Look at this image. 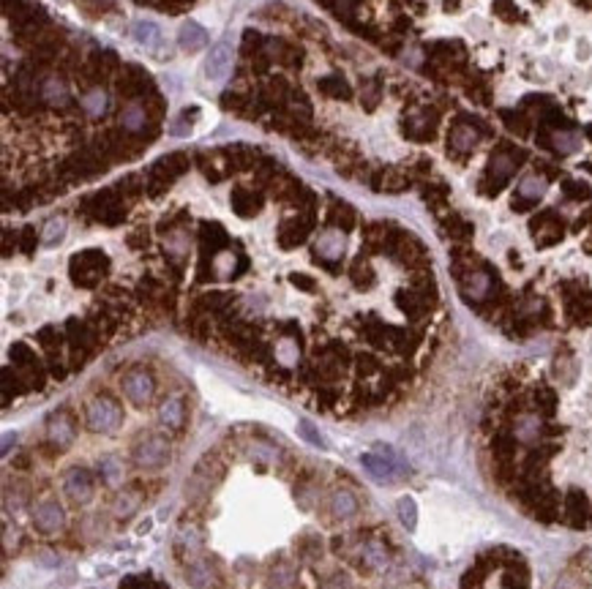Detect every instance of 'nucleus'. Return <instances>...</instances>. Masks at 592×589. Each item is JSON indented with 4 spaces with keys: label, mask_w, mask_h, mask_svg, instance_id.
Here are the masks:
<instances>
[{
    "label": "nucleus",
    "mask_w": 592,
    "mask_h": 589,
    "mask_svg": "<svg viewBox=\"0 0 592 589\" xmlns=\"http://www.w3.org/2000/svg\"><path fill=\"white\" fill-rule=\"evenodd\" d=\"M322 589H352V584H349V578L344 573H336V576L327 578V584Z\"/></svg>",
    "instance_id": "nucleus-32"
},
{
    "label": "nucleus",
    "mask_w": 592,
    "mask_h": 589,
    "mask_svg": "<svg viewBox=\"0 0 592 589\" xmlns=\"http://www.w3.org/2000/svg\"><path fill=\"white\" fill-rule=\"evenodd\" d=\"M131 461L140 469H159L169 461V439L156 431H145L131 445Z\"/></svg>",
    "instance_id": "nucleus-3"
},
{
    "label": "nucleus",
    "mask_w": 592,
    "mask_h": 589,
    "mask_svg": "<svg viewBox=\"0 0 592 589\" xmlns=\"http://www.w3.org/2000/svg\"><path fill=\"white\" fill-rule=\"evenodd\" d=\"M121 589H159V584H156V578L150 573H134V576L123 578Z\"/></svg>",
    "instance_id": "nucleus-30"
},
{
    "label": "nucleus",
    "mask_w": 592,
    "mask_h": 589,
    "mask_svg": "<svg viewBox=\"0 0 592 589\" xmlns=\"http://www.w3.org/2000/svg\"><path fill=\"white\" fill-rule=\"evenodd\" d=\"M358 565L371 573H382L390 565V549L377 538H366L358 546Z\"/></svg>",
    "instance_id": "nucleus-11"
},
{
    "label": "nucleus",
    "mask_w": 592,
    "mask_h": 589,
    "mask_svg": "<svg viewBox=\"0 0 592 589\" xmlns=\"http://www.w3.org/2000/svg\"><path fill=\"white\" fill-rule=\"evenodd\" d=\"M99 478H102L104 486L109 488H118L123 486V461L118 456H104L99 459Z\"/></svg>",
    "instance_id": "nucleus-19"
},
{
    "label": "nucleus",
    "mask_w": 592,
    "mask_h": 589,
    "mask_svg": "<svg viewBox=\"0 0 592 589\" xmlns=\"http://www.w3.org/2000/svg\"><path fill=\"white\" fill-rule=\"evenodd\" d=\"M229 68H232V47L229 41H219L205 61V74L210 82H224L229 77Z\"/></svg>",
    "instance_id": "nucleus-13"
},
{
    "label": "nucleus",
    "mask_w": 592,
    "mask_h": 589,
    "mask_svg": "<svg viewBox=\"0 0 592 589\" xmlns=\"http://www.w3.org/2000/svg\"><path fill=\"white\" fill-rule=\"evenodd\" d=\"M33 527L41 535H55L66 527V510L58 499H41L33 508Z\"/></svg>",
    "instance_id": "nucleus-10"
},
{
    "label": "nucleus",
    "mask_w": 592,
    "mask_h": 589,
    "mask_svg": "<svg viewBox=\"0 0 592 589\" xmlns=\"http://www.w3.org/2000/svg\"><path fill=\"white\" fill-rule=\"evenodd\" d=\"M41 99L47 104H66L71 99V90H68V82L58 80V77H47V80L39 85Z\"/></svg>",
    "instance_id": "nucleus-20"
},
{
    "label": "nucleus",
    "mask_w": 592,
    "mask_h": 589,
    "mask_svg": "<svg viewBox=\"0 0 592 589\" xmlns=\"http://www.w3.org/2000/svg\"><path fill=\"white\" fill-rule=\"evenodd\" d=\"M246 456L254 459V461H262V464H276L279 450L273 445H267L265 439H251V442L246 445Z\"/></svg>",
    "instance_id": "nucleus-22"
},
{
    "label": "nucleus",
    "mask_w": 592,
    "mask_h": 589,
    "mask_svg": "<svg viewBox=\"0 0 592 589\" xmlns=\"http://www.w3.org/2000/svg\"><path fill=\"white\" fill-rule=\"evenodd\" d=\"M327 510H330L333 521H349V518L358 516L361 502L349 488H333L330 497H327Z\"/></svg>",
    "instance_id": "nucleus-15"
},
{
    "label": "nucleus",
    "mask_w": 592,
    "mask_h": 589,
    "mask_svg": "<svg viewBox=\"0 0 592 589\" xmlns=\"http://www.w3.org/2000/svg\"><path fill=\"white\" fill-rule=\"evenodd\" d=\"M200 549H203V532L194 527V524H183L181 532H178V538H175L178 557H183V554H188V559L191 557H200Z\"/></svg>",
    "instance_id": "nucleus-17"
},
{
    "label": "nucleus",
    "mask_w": 592,
    "mask_h": 589,
    "mask_svg": "<svg viewBox=\"0 0 592 589\" xmlns=\"http://www.w3.org/2000/svg\"><path fill=\"white\" fill-rule=\"evenodd\" d=\"M74 437H77V420L71 418L68 409H58L49 415L47 420V442L52 445L55 453H63L74 445Z\"/></svg>",
    "instance_id": "nucleus-7"
},
{
    "label": "nucleus",
    "mask_w": 592,
    "mask_h": 589,
    "mask_svg": "<svg viewBox=\"0 0 592 589\" xmlns=\"http://www.w3.org/2000/svg\"><path fill=\"white\" fill-rule=\"evenodd\" d=\"M66 235V219H49L44 232H41V243L44 245H58Z\"/></svg>",
    "instance_id": "nucleus-28"
},
{
    "label": "nucleus",
    "mask_w": 592,
    "mask_h": 589,
    "mask_svg": "<svg viewBox=\"0 0 592 589\" xmlns=\"http://www.w3.org/2000/svg\"><path fill=\"white\" fill-rule=\"evenodd\" d=\"M361 461H363L368 475L374 480H380V483H393V480H399L404 475V469L399 467V459H393V453L388 447H377V453H363Z\"/></svg>",
    "instance_id": "nucleus-8"
},
{
    "label": "nucleus",
    "mask_w": 592,
    "mask_h": 589,
    "mask_svg": "<svg viewBox=\"0 0 592 589\" xmlns=\"http://www.w3.org/2000/svg\"><path fill=\"white\" fill-rule=\"evenodd\" d=\"M134 39L153 49V47L162 44V30H159V25H153V22H137V25H134Z\"/></svg>",
    "instance_id": "nucleus-26"
},
{
    "label": "nucleus",
    "mask_w": 592,
    "mask_h": 589,
    "mask_svg": "<svg viewBox=\"0 0 592 589\" xmlns=\"http://www.w3.org/2000/svg\"><path fill=\"white\" fill-rule=\"evenodd\" d=\"M292 581H295V570L286 562H282L279 568H270L267 573V589H286L292 587Z\"/></svg>",
    "instance_id": "nucleus-27"
},
{
    "label": "nucleus",
    "mask_w": 592,
    "mask_h": 589,
    "mask_svg": "<svg viewBox=\"0 0 592 589\" xmlns=\"http://www.w3.org/2000/svg\"><path fill=\"white\" fill-rule=\"evenodd\" d=\"M224 478V464L216 453H207L203 461L194 467L191 478L186 480V499L191 502H203L210 497V491L216 488V483Z\"/></svg>",
    "instance_id": "nucleus-2"
},
{
    "label": "nucleus",
    "mask_w": 592,
    "mask_h": 589,
    "mask_svg": "<svg viewBox=\"0 0 592 589\" xmlns=\"http://www.w3.org/2000/svg\"><path fill=\"white\" fill-rule=\"evenodd\" d=\"M63 494L74 508H85L96 497V478L85 467H71L63 475Z\"/></svg>",
    "instance_id": "nucleus-5"
},
{
    "label": "nucleus",
    "mask_w": 592,
    "mask_h": 589,
    "mask_svg": "<svg viewBox=\"0 0 592 589\" xmlns=\"http://www.w3.org/2000/svg\"><path fill=\"white\" fill-rule=\"evenodd\" d=\"M301 434H303V437H306V442L308 445H314V447H322V450H325L327 447V442L325 439H322V434H320V431H317V428L311 426V423H308V420H301Z\"/></svg>",
    "instance_id": "nucleus-31"
},
{
    "label": "nucleus",
    "mask_w": 592,
    "mask_h": 589,
    "mask_svg": "<svg viewBox=\"0 0 592 589\" xmlns=\"http://www.w3.org/2000/svg\"><path fill=\"white\" fill-rule=\"evenodd\" d=\"M159 423H162L167 431H172V434L183 431V426H186V401H183V396L172 393V396H167V399H164L162 404H159Z\"/></svg>",
    "instance_id": "nucleus-14"
},
{
    "label": "nucleus",
    "mask_w": 592,
    "mask_h": 589,
    "mask_svg": "<svg viewBox=\"0 0 592 589\" xmlns=\"http://www.w3.org/2000/svg\"><path fill=\"white\" fill-rule=\"evenodd\" d=\"M71 281L80 286H96L109 270V257L99 248H87L71 257Z\"/></svg>",
    "instance_id": "nucleus-4"
},
{
    "label": "nucleus",
    "mask_w": 592,
    "mask_h": 589,
    "mask_svg": "<svg viewBox=\"0 0 592 589\" xmlns=\"http://www.w3.org/2000/svg\"><path fill=\"white\" fill-rule=\"evenodd\" d=\"M320 497H322V488L317 486L314 475L306 472V475L295 483V499H298V505H301L303 510H311L317 502H320Z\"/></svg>",
    "instance_id": "nucleus-18"
},
{
    "label": "nucleus",
    "mask_w": 592,
    "mask_h": 589,
    "mask_svg": "<svg viewBox=\"0 0 592 589\" xmlns=\"http://www.w3.org/2000/svg\"><path fill=\"white\" fill-rule=\"evenodd\" d=\"M295 549H298V554H301L303 559H308V562H317V559L322 557V538H320V535H314V532L301 535V538L295 540Z\"/></svg>",
    "instance_id": "nucleus-21"
},
{
    "label": "nucleus",
    "mask_w": 592,
    "mask_h": 589,
    "mask_svg": "<svg viewBox=\"0 0 592 589\" xmlns=\"http://www.w3.org/2000/svg\"><path fill=\"white\" fill-rule=\"evenodd\" d=\"M80 104L82 109L87 112V115H102L104 109H107V93H104L102 87H93V90H87V93H82L80 96Z\"/></svg>",
    "instance_id": "nucleus-24"
},
{
    "label": "nucleus",
    "mask_w": 592,
    "mask_h": 589,
    "mask_svg": "<svg viewBox=\"0 0 592 589\" xmlns=\"http://www.w3.org/2000/svg\"><path fill=\"white\" fill-rule=\"evenodd\" d=\"M205 41H207V33H205L197 22H188L183 30H181V47H183L186 52H197L200 47H205Z\"/></svg>",
    "instance_id": "nucleus-23"
},
{
    "label": "nucleus",
    "mask_w": 592,
    "mask_h": 589,
    "mask_svg": "<svg viewBox=\"0 0 592 589\" xmlns=\"http://www.w3.org/2000/svg\"><path fill=\"white\" fill-rule=\"evenodd\" d=\"M121 390L131 404L143 409V406L150 404V399L156 393V379L147 368H128L121 379Z\"/></svg>",
    "instance_id": "nucleus-6"
},
{
    "label": "nucleus",
    "mask_w": 592,
    "mask_h": 589,
    "mask_svg": "<svg viewBox=\"0 0 592 589\" xmlns=\"http://www.w3.org/2000/svg\"><path fill=\"white\" fill-rule=\"evenodd\" d=\"M121 123L128 128V131H140V128H145L147 112H145L143 104H128V107L121 112Z\"/></svg>",
    "instance_id": "nucleus-25"
},
{
    "label": "nucleus",
    "mask_w": 592,
    "mask_h": 589,
    "mask_svg": "<svg viewBox=\"0 0 592 589\" xmlns=\"http://www.w3.org/2000/svg\"><path fill=\"white\" fill-rule=\"evenodd\" d=\"M396 510H399L401 524L407 529H415V524H418V508H415V502H412L409 497H401L399 505H396Z\"/></svg>",
    "instance_id": "nucleus-29"
},
{
    "label": "nucleus",
    "mask_w": 592,
    "mask_h": 589,
    "mask_svg": "<svg viewBox=\"0 0 592 589\" xmlns=\"http://www.w3.org/2000/svg\"><path fill=\"white\" fill-rule=\"evenodd\" d=\"M186 581L194 589H219L222 587V573L207 559V557H191L186 562Z\"/></svg>",
    "instance_id": "nucleus-9"
},
{
    "label": "nucleus",
    "mask_w": 592,
    "mask_h": 589,
    "mask_svg": "<svg viewBox=\"0 0 592 589\" xmlns=\"http://www.w3.org/2000/svg\"><path fill=\"white\" fill-rule=\"evenodd\" d=\"M344 248H347V241H344V229L339 226H330L325 232H320L317 243H314V254L322 260V262H339L344 257Z\"/></svg>",
    "instance_id": "nucleus-12"
},
{
    "label": "nucleus",
    "mask_w": 592,
    "mask_h": 589,
    "mask_svg": "<svg viewBox=\"0 0 592 589\" xmlns=\"http://www.w3.org/2000/svg\"><path fill=\"white\" fill-rule=\"evenodd\" d=\"M143 508V491L140 488H123L112 502V513L118 521H128L131 516H137Z\"/></svg>",
    "instance_id": "nucleus-16"
},
{
    "label": "nucleus",
    "mask_w": 592,
    "mask_h": 589,
    "mask_svg": "<svg viewBox=\"0 0 592 589\" xmlns=\"http://www.w3.org/2000/svg\"><path fill=\"white\" fill-rule=\"evenodd\" d=\"M85 426L93 434H115L123 426V406L109 393H99L85 404Z\"/></svg>",
    "instance_id": "nucleus-1"
}]
</instances>
